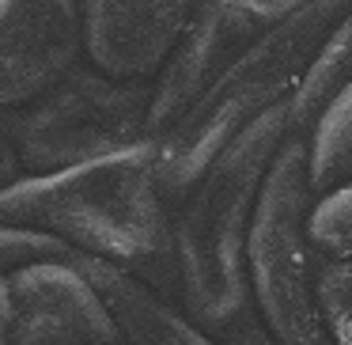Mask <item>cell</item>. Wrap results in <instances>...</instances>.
I'll return each mask as SVG.
<instances>
[{
    "label": "cell",
    "instance_id": "obj_7",
    "mask_svg": "<svg viewBox=\"0 0 352 345\" xmlns=\"http://www.w3.org/2000/svg\"><path fill=\"white\" fill-rule=\"evenodd\" d=\"M307 236L333 262H352V186L318 198L307 220Z\"/></svg>",
    "mask_w": 352,
    "mask_h": 345
},
{
    "label": "cell",
    "instance_id": "obj_11",
    "mask_svg": "<svg viewBox=\"0 0 352 345\" xmlns=\"http://www.w3.org/2000/svg\"><path fill=\"white\" fill-rule=\"evenodd\" d=\"M8 326H12V292H8V273H0V345H8Z\"/></svg>",
    "mask_w": 352,
    "mask_h": 345
},
{
    "label": "cell",
    "instance_id": "obj_5",
    "mask_svg": "<svg viewBox=\"0 0 352 345\" xmlns=\"http://www.w3.org/2000/svg\"><path fill=\"white\" fill-rule=\"evenodd\" d=\"M201 0H80L84 57L118 80H155Z\"/></svg>",
    "mask_w": 352,
    "mask_h": 345
},
{
    "label": "cell",
    "instance_id": "obj_10",
    "mask_svg": "<svg viewBox=\"0 0 352 345\" xmlns=\"http://www.w3.org/2000/svg\"><path fill=\"white\" fill-rule=\"evenodd\" d=\"M19 175H23L19 156H16V148H12L8 133H4V122H0V190H4V186H12Z\"/></svg>",
    "mask_w": 352,
    "mask_h": 345
},
{
    "label": "cell",
    "instance_id": "obj_2",
    "mask_svg": "<svg viewBox=\"0 0 352 345\" xmlns=\"http://www.w3.org/2000/svg\"><path fill=\"white\" fill-rule=\"evenodd\" d=\"M152 80H118L80 61L38 99L4 110L0 122L23 175L91 163L152 140Z\"/></svg>",
    "mask_w": 352,
    "mask_h": 345
},
{
    "label": "cell",
    "instance_id": "obj_6",
    "mask_svg": "<svg viewBox=\"0 0 352 345\" xmlns=\"http://www.w3.org/2000/svg\"><path fill=\"white\" fill-rule=\"evenodd\" d=\"M307 186L314 198L352 186V80L333 92L311 137Z\"/></svg>",
    "mask_w": 352,
    "mask_h": 345
},
{
    "label": "cell",
    "instance_id": "obj_4",
    "mask_svg": "<svg viewBox=\"0 0 352 345\" xmlns=\"http://www.w3.org/2000/svg\"><path fill=\"white\" fill-rule=\"evenodd\" d=\"M80 61V0H0V114L38 99Z\"/></svg>",
    "mask_w": 352,
    "mask_h": 345
},
{
    "label": "cell",
    "instance_id": "obj_3",
    "mask_svg": "<svg viewBox=\"0 0 352 345\" xmlns=\"http://www.w3.org/2000/svg\"><path fill=\"white\" fill-rule=\"evenodd\" d=\"M8 292V345H125L110 304L72 258L12 269Z\"/></svg>",
    "mask_w": 352,
    "mask_h": 345
},
{
    "label": "cell",
    "instance_id": "obj_1",
    "mask_svg": "<svg viewBox=\"0 0 352 345\" xmlns=\"http://www.w3.org/2000/svg\"><path fill=\"white\" fill-rule=\"evenodd\" d=\"M0 224L54 236L140 281H160L175 254L152 145L54 175H19L0 190Z\"/></svg>",
    "mask_w": 352,
    "mask_h": 345
},
{
    "label": "cell",
    "instance_id": "obj_9",
    "mask_svg": "<svg viewBox=\"0 0 352 345\" xmlns=\"http://www.w3.org/2000/svg\"><path fill=\"white\" fill-rule=\"evenodd\" d=\"M50 258H72V247L42 231H23V228H4L0 224V273H12L31 262H50Z\"/></svg>",
    "mask_w": 352,
    "mask_h": 345
},
{
    "label": "cell",
    "instance_id": "obj_8",
    "mask_svg": "<svg viewBox=\"0 0 352 345\" xmlns=\"http://www.w3.org/2000/svg\"><path fill=\"white\" fill-rule=\"evenodd\" d=\"M318 304L337 345H352V262H333L318 281Z\"/></svg>",
    "mask_w": 352,
    "mask_h": 345
}]
</instances>
